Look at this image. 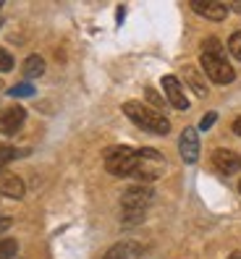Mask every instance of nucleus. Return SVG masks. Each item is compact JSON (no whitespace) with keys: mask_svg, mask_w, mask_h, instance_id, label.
I'll return each instance as SVG.
<instances>
[{"mask_svg":"<svg viewBox=\"0 0 241 259\" xmlns=\"http://www.w3.org/2000/svg\"><path fill=\"white\" fill-rule=\"evenodd\" d=\"M124 113H126L129 120H134V126H139L144 131H152V134H160V136H165L171 131L168 118H165L163 113H157V110H152V108H147V105H142V102H134V100L126 102Z\"/></svg>","mask_w":241,"mask_h":259,"instance_id":"f257e3e1","label":"nucleus"},{"mask_svg":"<svg viewBox=\"0 0 241 259\" xmlns=\"http://www.w3.org/2000/svg\"><path fill=\"white\" fill-rule=\"evenodd\" d=\"M155 191L149 186H131L120 196V209H124V223H139L147 215V207L152 204Z\"/></svg>","mask_w":241,"mask_h":259,"instance_id":"f03ea898","label":"nucleus"},{"mask_svg":"<svg viewBox=\"0 0 241 259\" xmlns=\"http://www.w3.org/2000/svg\"><path fill=\"white\" fill-rule=\"evenodd\" d=\"M165 157L160 155L157 149H137V162H134V173L131 178H139V181H155L165 173Z\"/></svg>","mask_w":241,"mask_h":259,"instance_id":"7ed1b4c3","label":"nucleus"},{"mask_svg":"<svg viewBox=\"0 0 241 259\" xmlns=\"http://www.w3.org/2000/svg\"><path fill=\"white\" fill-rule=\"evenodd\" d=\"M134 162H137V149L126 144H115L105 152V170L110 176L126 178L134 173Z\"/></svg>","mask_w":241,"mask_h":259,"instance_id":"20e7f679","label":"nucleus"},{"mask_svg":"<svg viewBox=\"0 0 241 259\" xmlns=\"http://www.w3.org/2000/svg\"><path fill=\"white\" fill-rule=\"evenodd\" d=\"M199 60H202V68L207 73V79L213 84L225 87V84H231L236 79V71H233V66L228 63V60H225V53H202Z\"/></svg>","mask_w":241,"mask_h":259,"instance_id":"39448f33","label":"nucleus"},{"mask_svg":"<svg viewBox=\"0 0 241 259\" xmlns=\"http://www.w3.org/2000/svg\"><path fill=\"white\" fill-rule=\"evenodd\" d=\"M24 120H26V110L21 105H8V108L0 110V134H6V136L19 134Z\"/></svg>","mask_w":241,"mask_h":259,"instance_id":"423d86ee","label":"nucleus"},{"mask_svg":"<svg viewBox=\"0 0 241 259\" xmlns=\"http://www.w3.org/2000/svg\"><path fill=\"white\" fill-rule=\"evenodd\" d=\"M163 89L165 97H168V105H173L176 110H189V97L176 76H163Z\"/></svg>","mask_w":241,"mask_h":259,"instance_id":"0eeeda50","label":"nucleus"},{"mask_svg":"<svg viewBox=\"0 0 241 259\" xmlns=\"http://www.w3.org/2000/svg\"><path fill=\"white\" fill-rule=\"evenodd\" d=\"M178 152L181 157H184V162H197L199 160V136H197V128H184V134H181L178 139Z\"/></svg>","mask_w":241,"mask_h":259,"instance_id":"6e6552de","label":"nucleus"},{"mask_svg":"<svg viewBox=\"0 0 241 259\" xmlns=\"http://www.w3.org/2000/svg\"><path fill=\"white\" fill-rule=\"evenodd\" d=\"M191 11L205 16V19H210V21H223L225 16H228V6L218 3V0H194Z\"/></svg>","mask_w":241,"mask_h":259,"instance_id":"1a4fd4ad","label":"nucleus"},{"mask_svg":"<svg viewBox=\"0 0 241 259\" xmlns=\"http://www.w3.org/2000/svg\"><path fill=\"white\" fill-rule=\"evenodd\" d=\"M213 165L218 167V173L233 176V173H238V167H241V157L236 155V152H231V149H215L213 152Z\"/></svg>","mask_w":241,"mask_h":259,"instance_id":"9d476101","label":"nucleus"},{"mask_svg":"<svg viewBox=\"0 0 241 259\" xmlns=\"http://www.w3.org/2000/svg\"><path fill=\"white\" fill-rule=\"evenodd\" d=\"M0 194L8 196V199H24L26 184L13 173H0Z\"/></svg>","mask_w":241,"mask_h":259,"instance_id":"9b49d317","label":"nucleus"},{"mask_svg":"<svg viewBox=\"0 0 241 259\" xmlns=\"http://www.w3.org/2000/svg\"><path fill=\"white\" fill-rule=\"evenodd\" d=\"M142 256V243L137 241H120L115 246H110V251L102 259H139Z\"/></svg>","mask_w":241,"mask_h":259,"instance_id":"f8f14e48","label":"nucleus"},{"mask_svg":"<svg viewBox=\"0 0 241 259\" xmlns=\"http://www.w3.org/2000/svg\"><path fill=\"white\" fill-rule=\"evenodd\" d=\"M42 73H45V58L42 55H29L24 60V76L26 79H37Z\"/></svg>","mask_w":241,"mask_h":259,"instance_id":"ddd939ff","label":"nucleus"},{"mask_svg":"<svg viewBox=\"0 0 241 259\" xmlns=\"http://www.w3.org/2000/svg\"><path fill=\"white\" fill-rule=\"evenodd\" d=\"M184 79L189 81V87L194 89V92H197L199 97H205L207 95V87L202 84V79H199V73L194 71V68H184Z\"/></svg>","mask_w":241,"mask_h":259,"instance_id":"4468645a","label":"nucleus"},{"mask_svg":"<svg viewBox=\"0 0 241 259\" xmlns=\"http://www.w3.org/2000/svg\"><path fill=\"white\" fill-rule=\"evenodd\" d=\"M21 155V152L16 149V147H11V144H0V173H3V167L8 165V162H13Z\"/></svg>","mask_w":241,"mask_h":259,"instance_id":"2eb2a0df","label":"nucleus"},{"mask_svg":"<svg viewBox=\"0 0 241 259\" xmlns=\"http://www.w3.org/2000/svg\"><path fill=\"white\" fill-rule=\"evenodd\" d=\"M19 254V243L13 238H0V259H13Z\"/></svg>","mask_w":241,"mask_h":259,"instance_id":"dca6fc26","label":"nucleus"},{"mask_svg":"<svg viewBox=\"0 0 241 259\" xmlns=\"http://www.w3.org/2000/svg\"><path fill=\"white\" fill-rule=\"evenodd\" d=\"M144 97H147V102H149V105H152V110H157V113H160V110L165 108V102H163V97H160V95L155 92L152 87H147V89H144Z\"/></svg>","mask_w":241,"mask_h":259,"instance_id":"f3484780","label":"nucleus"},{"mask_svg":"<svg viewBox=\"0 0 241 259\" xmlns=\"http://www.w3.org/2000/svg\"><path fill=\"white\" fill-rule=\"evenodd\" d=\"M8 95L11 97H34V87L32 84H16L8 89Z\"/></svg>","mask_w":241,"mask_h":259,"instance_id":"a211bd4d","label":"nucleus"},{"mask_svg":"<svg viewBox=\"0 0 241 259\" xmlns=\"http://www.w3.org/2000/svg\"><path fill=\"white\" fill-rule=\"evenodd\" d=\"M228 53H231L236 60H241V32H233V34H231V39H228Z\"/></svg>","mask_w":241,"mask_h":259,"instance_id":"6ab92c4d","label":"nucleus"},{"mask_svg":"<svg viewBox=\"0 0 241 259\" xmlns=\"http://www.w3.org/2000/svg\"><path fill=\"white\" fill-rule=\"evenodd\" d=\"M8 71H13V58L11 53L0 50V73H8Z\"/></svg>","mask_w":241,"mask_h":259,"instance_id":"aec40b11","label":"nucleus"},{"mask_svg":"<svg viewBox=\"0 0 241 259\" xmlns=\"http://www.w3.org/2000/svg\"><path fill=\"white\" fill-rule=\"evenodd\" d=\"M215 120H218V113H207V115L202 118L199 128H202V131H210V128H213V123H215Z\"/></svg>","mask_w":241,"mask_h":259,"instance_id":"412c9836","label":"nucleus"},{"mask_svg":"<svg viewBox=\"0 0 241 259\" xmlns=\"http://www.w3.org/2000/svg\"><path fill=\"white\" fill-rule=\"evenodd\" d=\"M8 228H11V218H0V233L8 231Z\"/></svg>","mask_w":241,"mask_h":259,"instance_id":"4be33fe9","label":"nucleus"},{"mask_svg":"<svg viewBox=\"0 0 241 259\" xmlns=\"http://www.w3.org/2000/svg\"><path fill=\"white\" fill-rule=\"evenodd\" d=\"M233 134H238V136H241V115L233 120Z\"/></svg>","mask_w":241,"mask_h":259,"instance_id":"5701e85b","label":"nucleus"},{"mask_svg":"<svg viewBox=\"0 0 241 259\" xmlns=\"http://www.w3.org/2000/svg\"><path fill=\"white\" fill-rule=\"evenodd\" d=\"M228 259H241V251H233V254H231Z\"/></svg>","mask_w":241,"mask_h":259,"instance_id":"b1692460","label":"nucleus"},{"mask_svg":"<svg viewBox=\"0 0 241 259\" xmlns=\"http://www.w3.org/2000/svg\"><path fill=\"white\" fill-rule=\"evenodd\" d=\"M238 194H241V181H238Z\"/></svg>","mask_w":241,"mask_h":259,"instance_id":"393cba45","label":"nucleus"},{"mask_svg":"<svg viewBox=\"0 0 241 259\" xmlns=\"http://www.w3.org/2000/svg\"><path fill=\"white\" fill-rule=\"evenodd\" d=\"M0 8H3V0H0Z\"/></svg>","mask_w":241,"mask_h":259,"instance_id":"a878e982","label":"nucleus"},{"mask_svg":"<svg viewBox=\"0 0 241 259\" xmlns=\"http://www.w3.org/2000/svg\"><path fill=\"white\" fill-rule=\"evenodd\" d=\"M0 26H3V19H0Z\"/></svg>","mask_w":241,"mask_h":259,"instance_id":"bb28decb","label":"nucleus"}]
</instances>
